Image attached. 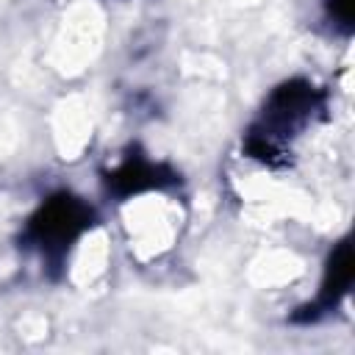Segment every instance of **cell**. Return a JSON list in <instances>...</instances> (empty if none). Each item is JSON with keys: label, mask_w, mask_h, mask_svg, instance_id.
Here are the masks:
<instances>
[{"label": "cell", "mask_w": 355, "mask_h": 355, "mask_svg": "<svg viewBox=\"0 0 355 355\" xmlns=\"http://www.w3.org/2000/svg\"><path fill=\"white\" fill-rule=\"evenodd\" d=\"M316 108L313 86L308 83H286L277 89L263 108L261 125L250 136V147L263 161L288 153L291 141L300 136V130L311 122V114Z\"/></svg>", "instance_id": "cell-1"}, {"label": "cell", "mask_w": 355, "mask_h": 355, "mask_svg": "<svg viewBox=\"0 0 355 355\" xmlns=\"http://www.w3.org/2000/svg\"><path fill=\"white\" fill-rule=\"evenodd\" d=\"M83 222H86V208L69 197H61L47 208H42L39 219H33V236L44 250H50L72 241L83 230Z\"/></svg>", "instance_id": "cell-2"}]
</instances>
